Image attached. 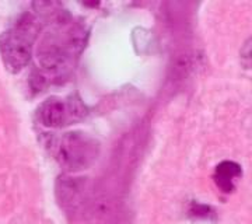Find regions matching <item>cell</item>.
I'll use <instances>...</instances> for the list:
<instances>
[{
	"label": "cell",
	"mask_w": 252,
	"mask_h": 224,
	"mask_svg": "<svg viewBox=\"0 0 252 224\" xmlns=\"http://www.w3.org/2000/svg\"><path fill=\"white\" fill-rule=\"evenodd\" d=\"M36 30L30 17L21 18L14 27L0 36V54L6 69L13 73L23 70L31 59Z\"/></svg>",
	"instance_id": "cell-1"
},
{
	"label": "cell",
	"mask_w": 252,
	"mask_h": 224,
	"mask_svg": "<svg viewBox=\"0 0 252 224\" xmlns=\"http://www.w3.org/2000/svg\"><path fill=\"white\" fill-rule=\"evenodd\" d=\"M56 161L64 170L80 171L95 161L99 152L98 142L84 132H67L52 144Z\"/></svg>",
	"instance_id": "cell-2"
},
{
	"label": "cell",
	"mask_w": 252,
	"mask_h": 224,
	"mask_svg": "<svg viewBox=\"0 0 252 224\" xmlns=\"http://www.w3.org/2000/svg\"><path fill=\"white\" fill-rule=\"evenodd\" d=\"M38 119L45 128H62L70 125L86 115V108L80 99L51 97L38 107Z\"/></svg>",
	"instance_id": "cell-3"
},
{
	"label": "cell",
	"mask_w": 252,
	"mask_h": 224,
	"mask_svg": "<svg viewBox=\"0 0 252 224\" xmlns=\"http://www.w3.org/2000/svg\"><path fill=\"white\" fill-rule=\"evenodd\" d=\"M243 170L241 167L234 161L220 162L215 171V182L217 188H220L224 193H230L235 189L237 181L241 178Z\"/></svg>",
	"instance_id": "cell-4"
}]
</instances>
